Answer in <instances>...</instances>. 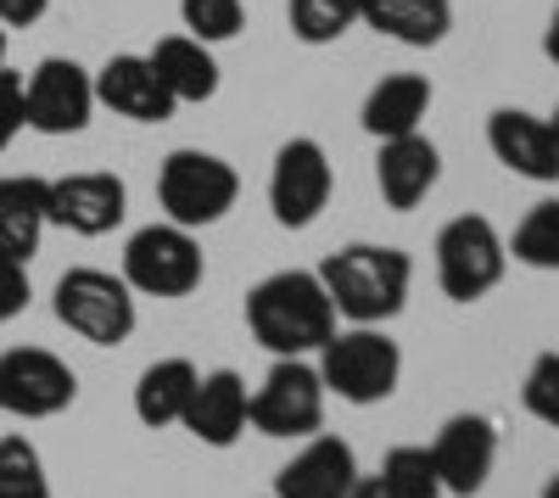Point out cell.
Here are the masks:
<instances>
[{
    "mask_svg": "<svg viewBox=\"0 0 559 498\" xmlns=\"http://www.w3.org/2000/svg\"><path fill=\"white\" fill-rule=\"evenodd\" d=\"M152 68H157V79L168 84V96L185 107V102H213L218 96V62H213V51L202 39H191V34H168V39H157L152 45Z\"/></svg>",
    "mask_w": 559,
    "mask_h": 498,
    "instance_id": "cell-21",
    "label": "cell"
},
{
    "mask_svg": "<svg viewBox=\"0 0 559 498\" xmlns=\"http://www.w3.org/2000/svg\"><path fill=\"white\" fill-rule=\"evenodd\" d=\"M57 320L90 342V347H123L134 336V292L123 286V275H107V269H68L57 281Z\"/></svg>",
    "mask_w": 559,
    "mask_h": 498,
    "instance_id": "cell-5",
    "label": "cell"
},
{
    "mask_svg": "<svg viewBox=\"0 0 559 498\" xmlns=\"http://www.w3.org/2000/svg\"><path fill=\"white\" fill-rule=\"evenodd\" d=\"M90 79H96V102L112 107V112L129 118V123H168L174 107H179V102L168 96V84L157 79L152 57L123 51V57H112L102 73H90Z\"/></svg>",
    "mask_w": 559,
    "mask_h": 498,
    "instance_id": "cell-16",
    "label": "cell"
},
{
    "mask_svg": "<svg viewBox=\"0 0 559 498\" xmlns=\"http://www.w3.org/2000/svg\"><path fill=\"white\" fill-rule=\"evenodd\" d=\"M247 331L274 358H308L336 336V308L319 269H280L247 292Z\"/></svg>",
    "mask_w": 559,
    "mask_h": 498,
    "instance_id": "cell-1",
    "label": "cell"
},
{
    "mask_svg": "<svg viewBox=\"0 0 559 498\" xmlns=\"http://www.w3.org/2000/svg\"><path fill=\"white\" fill-rule=\"evenodd\" d=\"M241 197V174L229 168L224 157L213 152H168L163 168H157V202H163V218L179 224V230H207L218 224Z\"/></svg>",
    "mask_w": 559,
    "mask_h": 498,
    "instance_id": "cell-4",
    "label": "cell"
},
{
    "mask_svg": "<svg viewBox=\"0 0 559 498\" xmlns=\"http://www.w3.org/2000/svg\"><path fill=\"white\" fill-rule=\"evenodd\" d=\"M197 381H202V370L191 365V358H157V365H146L140 381H134V415H140V426H152V431L179 426Z\"/></svg>",
    "mask_w": 559,
    "mask_h": 498,
    "instance_id": "cell-22",
    "label": "cell"
},
{
    "mask_svg": "<svg viewBox=\"0 0 559 498\" xmlns=\"http://www.w3.org/2000/svg\"><path fill=\"white\" fill-rule=\"evenodd\" d=\"M442 179V152L426 141V134H397V141H381V157H376V186L386 197L392 213H414L437 191Z\"/></svg>",
    "mask_w": 559,
    "mask_h": 498,
    "instance_id": "cell-17",
    "label": "cell"
},
{
    "mask_svg": "<svg viewBox=\"0 0 559 498\" xmlns=\"http://www.w3.org/2000/svg\"><path fill=\"white\" fill-rule=\"evenodd\" d=\"M129 213V186L107 168H84L68 179H51V224L73 236H107Z\"/></svg>",
    "mask_w": 559,
    "mask_h": 498,
    "instance_id": "cell-13",
    "label": "cell"
},
{
    "mask_svg": "<svg viewBox=\"0 0 559 498\" xmlns=\"http://www.w3.org/2000/svg\"><path fill=\"white\" fill-rule=\"evenodd\" d=\"M548 129H554V141H559V107H554V118H548Z\"/></svg>",
    "mask_w": 559,
    "mask_h": 498,
    "instance_id": "cell-37",
    "label": "cell"
},
{
    "mask_svg": "<svg viewBox=\"0 0 559 498\" xmlns=\"http://www.w3.org/2000/svg\"><path fill=\"white\" fill-rule=\"evenodd\" d=\"M79 398V376L51 347H7L0 353V415L51 420Z\"/></svg>",
    "mask_w": 559,
    "mask_h": 498,
    "instance_id": "cell-9",
    "label": "cell"
},
{
    "mask_svg": "<svg viewBox=\"0 0 559 498\" xmlns=\"http://www.w3.org/2000/svg\"><path fill=\"white\" fill-rule=\"evenodd\" d=\"M509 269V247L487 213H459L437 230V286L453 303L487 297Z\"/></svg>",
    "mask_w": 559,
    "mask_h": 498,
    "instance_id": "cell-6",
    "label": "cell"
},
{
    "mask_svg": "<svg viewBox=\"0 0 559 498\" xmlns=\"http://www.w3.org/2000/svg\"><path fill=\"white\" fill-rule=\"evenodd\" d=\"M179 17H185V28H191V39H202V45L236 39L247 28L241 0H179Z\"/></svg>",
    "mask_w": 559,
    "mask_h": 498,
    "instance_id": "cell-28",
    "label": "cell"
},
{
    "mask_svg": "<svg viewBox=\"0 0 559 498\" xmlns=\"http://www.w3.org/2000/svg\"><path fill=\"white\" fill-rule=\"evenodd\" d=\"M509 258L526 263V269H554L559 275V202H537L521 224H515V241H503Z\"/></svg>",
    "mask_w": 559,
    "mask_h": 498,
    "instance_id": "cell-26",
    "label": "cell"
},
{
    "mask_svg": "<svg viewBox=\"0 0 559 498\" xmlns=\"http://www.w3.org/2000/svg\"><path fill=\"white\" fill-rule=\"evenodd\" d=\"M431 112V79L426 73H386L364 96V129L376 141H397V134H419Z\"/></svg>",
    "mask_w": 559,
    "mask_h": 498,
    "instance_id": "cell-20",
    "label": "cell"
},
{
    "mask_svg": "<svg viewBox=\"0 0 559 498\" xmlns=\"http://www.w3.org/2000/svg\"><path fill=\"white\" fill-rule=\"evenodd\" d=\"M202 275H207V263H202L197 236L168 218L134 230L123 247V286L140 297H191L202 286Z\"/></svg>",
    "mask_w": 559,
    "mask_h": 498,
    "instance_id": "cell-7",
    "label": "cell"
},
{
    "mask_svg": "<svg viewBox=\"0 0 559 498\" xmlns=\"http://www.w3.org/2000/svg\"><path fill=\"white\" fill-rule=\"evenodd\" d=\"M336 191V174H331V157H324L319 141L297 134L274 152V168H269V213L274 224H286V230H308V224L324 213Z\"/></svg>",
    "mask_w": 559,
    "mask_h": 498,
    "instance_id": "cell-10",
    "label": "cell"
},
{
    "mask_svg": "<svg viewBox=\"0 0 559 498\" xmlns=\"http://www.w3.org/2000/svg\"><path fill=\"white\" fill-rule=\"evenodd\" d=\"M0 498H51V476L28 437H0Z\"/></svg>",
    "mask_w": 559,
    "mask_h": 498,
    "instance_id": "cell-27",
    "label": "cell"
},
{
    "mask_svg": "<svg viewBox=\"0 0 559 498\" xmlns=\"http://www.w3.org/2000/svg\"><path fill=\"white\" fill-rule=\"evenodd\" d=\"M347 498H386V493H381V482H376V476H358V487H353Z\"/></svg>",
    "mask_w": 559,
    "mask_h": 498,
    "instance_id": "cell-34",
    "label": "cell"
},
{
    "mask_svg": "<svg viewBox=\"0 0 559 498\" xmlns=\"http://www.w3.org/2000/svg\"><path fill=\"white\" fill-rule=\"evenodd\" d=\"M319 381L331 398L353 403V410H369V403H386L403 381V353L381 325H353L336 331L319 347Z\"/></svg>",
    "mask_w": 559,
    "mask_h": 498,
    "instance_id": "cell-3",
    "label": "cell"
},
{
    "mask_svg": "<svg viewBox=\"0 0 559 498\" xmlns=\"http://www.w3.org/2000/svg\"><path fill=\"white\" fill-rule=\"evenodd\" d=\"M487 146H492V157L509 174L537 179V186H554V179H559V141H554L548 118H537V112L498 107L487 118Z\"/></svg>",
    "mask_w": 559,
    "mask_h": 498,
    "instance_id": "cell-15",
    "label": "cell"
},
{
    "mask_svg": "<svg viewBox=\"0 0 559 498\" xmlns=\"http://www.w3.org/2000/svg\"><path fill=\"white\" fill-rule=\"evenodd\" d=\"M364 23L397 45H442L453 28V0H364Z\"/></svg>",
    "mask_w": 559,
    "mask_h": 498,
    "instance_id": "cell-23",
    "label": "cell"
},
{
    "mask_svg": "<svg viewBox=\"0 0 559 498\" xmlns=\"http://www.w3.org/2000/svg\"><path fill=\"white\" fill-rule=\"evenodd\" d=\"M543 498H559V476H548V482H543Z\"/></svg>",
    "mask_w": 559,
    "mask_h": 498,
    "instance_id": "cell-35",
    "label": "cell"
},
{
    "mask_svg": "<svg viewBox=\"0 0 559 498\" xmlns=\"http://www.w3.org/2000/svg\"><path fill=\"white\" fill-rule=\"evenodd\" d=\"M23 308H28V263L0 252V325H12Z\"/></svg>",
    "mask_w": 559,
    "mask_h": 498,
    "instance_id": "cell-31",
    "label": "cell"
},
{
    "mask_svg": "<svg viewBox=\"0 0 559 498\" xmlns=\"http://www.w3.org/2000/svg\"><path fill=\"white\" fill-rule=\"evenodd\" d=\"M358 487V454L342 437H308L292 465H280L269 498H347Z\"/></svg>",
    "mask_w": 559,
    "mask_h": 498,
    "instance_id": "cell-14",
    "label": "cell"
},
{
    "mask_svg": "<svg viewBox=\"0 0 559 498\" xmlns=\"http://www.w3.org/2000/svg\"><path fill=\"white\" fill-rule=\"evenodd\" d=\"M521 403H526L532 420L559 431V353H537L532 358V370L521 381Z\"/></svg>",
    "mask_w": 559,
    "mask_h": 498,
    "instance_id": "cell-29",
    "label": "cell"
},
{
    "mask_svg": "<svg viewBox=\"0 0 559 498\" xmlns=\"http://www.w3.org/2000/svg\"><path fill=\"white\" fill-rule=\"evenodd\" d=\"M376 482H381L386 498H448L442 482H437L431 454H426V448H414V442L392 448V454L381 460V476H376Z\"/></svg>",
    "mask_w": 559,
    "mask_h": 498,
    "instance_id": "cell-25",
    "label": "cell"
},
{
    "mask_svg": "<svg viewBox=\"0 0 559 498\" xmlns=\"http://www.w3.org/2000/svg\"><path fill=\"white\" fill-rule=\"evenodd\" d=\"M247 381L236 370H207L191 392V403H185V431H191L197 442L207 448H236L241 431H247Z\"/></svg>",
    "mask_w": 559,
    "mask_h": 498,
    "instance_id": "cell-18",
    "label": "cell"
},
{
    "mask_svg": "<svg viewBox=\"0 0 559 498\" xmlns=\"http://www.w3.org/2000/svg\"><path fill=\"white\" fill-rule=\"evenodd\" d=\"M23 112H28V129L39 134H79L90 112H96V79L68 57H45L23 79Z\"/></svg>",
    "mask_w": 559,
    "mask_h": 498,
    "instance_id": "cell-11",
    "label": "cell"
},
{
    "mask_svg": "<svg viewBox=\"0 0 559 498\" xmlns=\"http://www.w3.org/2000/svg\"><path fill=\"white\" fill-rule=\"evenodd\" d=\"M45 7L51 0H0V28H28L45 17Z\"/></svg>",
    "mask_w": 559,
    "mask_h": 498,
    "instance_id": "cell-32",
    "label": "cell"
},
{
    "mask_svg": "<svg viewBox=\"0 0 559 498\" xmlns=\"http://www.w3.org/2000/svg\"><path fill=\"white\" fill-rule=\"evenodd\" d=\"M431 465H437V482L442 493L453 498H476L498 465V426L487 415H453L442 420V431L431 437Z\"/></svg>",
    "mask_w": 559,
    "mask_h": 498,
    "instance_id": "cell-12",
    "label": "cell"
},
{
    "mask_svg": "<svg viewBox=\"0 0 559 498\" xmlns=\"http://www.w3.org/2000/svg\"><path fill=\"white\" fill-rule=\"evenodd\" d=\"M543 57L559 68V7H554V17H548V28H543Z\"/></svg>",
    "mask_w": 559,
    "mask_h": 498,
    "instance_id": "cell-33",
    "label": "cell"
},
{
    "mask_svg": "<svg viewBox=\"0 0 559 498\" xmlns=\"http://www.w3.org/2000/svg\"><path fill=\"white\" fill-rule=\"evenodd\" d=\"M51 230V179L39 174H7L0 179V252L28 263Z\"/></svg>",
    "mask_w": 559,
    "mask_h": 498,
    "instance_id": "cell-19",
    "label": "cell"
},
{
    "mask_svg": "<svg viewBox=\"0 0 559 498\" xmlns=\"http://www.w3.org/2000/svg\"><path fill=\"white\" fill-rule=\"evenodd\" d=\"M286 23L302 45H336L353 23H364V0H286Z\"/></svg>",
    "mask_w": 559,
    "mask_h": 498,
    "instance_id": "cell-24",
    "label": "cell"
},
{
    "mask_svg": "<svg viewBox=\"0 0 559 498\" xmlns=\"http://www.w3.org/2000/svg\"><path fill=\"white\" fill-rule=\"evenodd\" d=\"M324 381L308 358H274V370L247 398V426L263 437H313L324 426Z\"/></svg>",
    "mask_w": 559,
    "mask_h": 498,
    "instance_id": "cell-8",
    "label": "cell"
},
{
    "mask_svg": "<svg viewBox=\"0 0 559 498\" xmlns=\"http://www.w3.org/2000/svg\"><path fill=\"white\" fill-rule=\"evenodd\" d=\"M23 129H28V112H23V73L0 68V152H7Z\"/></svg>",
    "mask_w": 559,
    "mask_h": 498,
    "instance_id": "cell-30",
    "label": "cell"
},
{
    "mask_svg": "<svg viewBox=\"0 0 559 498\" xmlns=\"http://www.w3.org/2000/svg\"><path fill=\"white\" fill-rule=\"evenodd\" d=\"M0 68H7V28H0Z\"/></svg>",
    "mask_w": 559,
    "mask_h": 498,
    "instance_id": "cell-36",
    "label": "cell"
},
{
    "mask_svg": "<svg viewBox=\"0 0 559 498\" xmlns=\"http://www.w3.org/2000/svg\"><path fill=\"white\" fill-rule=\"evenodd\" d=\"M319 281H324V297H331V308L342 313V320H353V325H386L392 313H403V303H408L414 258L403 247L353 241V247L324 258Z\"/></svg>",
    "mask_w": 559,
    "mask_h": 498,
    "instance_id": "cell-2",
    "label": "cell"
}]
</instances>
